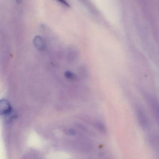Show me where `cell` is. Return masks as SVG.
<instances>
[{"label":"cell","mask_w":159,"mask_h":159,"mask_svg":"<svg viewBox=\"0 0 159 159\" xmlns=\"http://www.w3.org/2000/svg\"><path fill=\"white\" fill-rule=\"evenodd\" d=\"M11 111V107L9 101L6 100H0V115L9 114Z\"/></svg>","instance_id":"obj_1"},{"label":"cell","mask_w":159,"mask_h":159,"mask_svg":"<svg viewBox=\"0 0 159 159\" xmlns=\"http://www.w3.org/2000/svg\"><path fill=\"white\" fill-rule=\"evenodd\" d=\"M138 117L141 125L144 127H147L148 125V120L145 113H143L141 111H139L138 112Z\"/></svg>","instance_id":"obj_2"},{"label":"cell","mask_w":159,"mask_h":159,"mask_svg":"<svg viewBox=\"0 0 159 159\" xmlns=\"http://www.w3.org/2000/svg\"><path fill=\"white\" fill-rule=\"evenodd\" d=\"M34 43L36 47L39 49H42L44 48V42L43 39L39 36L35 37L34 40Z\"/></svg>","instance_id":"obj_3"},{"label":"cell","mask_w":159,"mask_h":159,"mask_svg":"<svg viewBox=\"0 0 159 159\" xmlns=\"http://www.w3.org/2000/svg\"><path fill=\"white\" fill-rule=\"evenodd\" d=\"M66 76L68 79H70V80H74L76 78L75 76H74V74H72L70 72H67L66 73Z\"/></svg>","instance_id":"obj_4"},{"label":"cell","mask_w":159,"mask_h":159,"mask_svg":"<svg viewBox=\"0 0 159 159\" xmlns=\"http://www.w3.org/2000/svg\"><path fill=\"white\" fill-rule=\"evenodd\" d=\"M68 133L70 135H75L76 134V132L74 131V130H72V129L69 130Z\"/></svg>","instance_id":"obj_5"},{"label":"cell","mask_w":159,"mask_h":159,"mask_svg":"<svg viewBox=\"0 0 159 159\" xmlns=\"http://www.w3.org/2000/svg\"><path fill=\"white\" fill-rule=\"evenodd\" d=\"M98 128H99V130L100 131H102V132H104V130H105V128H104V126H103V125L99 124L98 125Z\"/></svg>","instance_id":"obj_6"}]
</instances>
